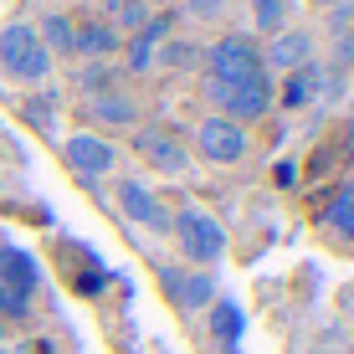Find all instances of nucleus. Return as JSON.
Masks as SVG:
<instances>
[{"label":"nucleus","mask_w":354,"mask_h":354,"mask_svg":"<svg viewBox=\"0 0 354 354\" xmlns=\"http://www.w3.org/2000/svg\"><path fill=\"white\" fill-rule=\"evenodd\" d=\"M313 62V31L308 26H283L277 36H267L262 46V67L267 72H292Z\"/></svg>","instance_id":"obj_10"},{"label":"nucleus","mask_w":354,"mask_h":354,"mask_svg":"<svg viewBox=\"0 0 354 354\" xmlns=\"http://www.w3.org/2000/svg\"><path fill=\"white\" fill-rule=\"evenodd\" d=\"M185 10H190L195 21H216V16H221V10H226V0H190Z\"/></svg>","instance_id":"obj_26"},{"label":"nucleus","mask_w":354,"mask_h":354,"mask_svg":"<svg viewBox=\"0 0 354 354\" xmlns=\"http://www.w3.org/2000/svg\"><path fill=\"white\" fill-rule=\"evenodd\" d=\"M52 62H57V57L36 41L31 21H10V26H0V72H6V77L46 82V77H52Z\"/></svg>","instance_id":"obj_3"},{"label":"nucleus","mask_w":354,"mask_h":354,"mask_svg":"<svg viewBox=\"0 0 354 354\" xmlns=\"http://www.w3.org/2000/svg\"><path fill=\"white\" fill-rule=\"evenodd\" d=\"M77 88H82V97H97V93L118 88V67H113V62H88V67H77Z\"/></svg>","instance_id":"obj_22"},{"label":"nucleus","mask_w":354,"mask_h":354,"mask_svg":"<svg viewBox=\"0 0 354 354\" xmlns=\"http://www.w3.org/2000/svg\"><path fill=\"white\" fill-rule=\"evenodd\" d=\"M6 354H36V344H6Z\"/></svg>","instance_id":"obj_28"},{"label":"nucleus","mask_w":354,"mask_h":354,"mask_svg":"<svg viewBox=\"0 0 354 354\" xmlns=\"http://www.w3.org/2000/svg\"><path fill=\"white\" fill-rule=\"evenodd\" d=\"M113 201H118V211L129 216L133 226H144V231H169V211L160 205V195H154L144 180H118L113 185Z\"/></svg>","instance_id":"obj_9"},{"label":"nucleus","mask_w":354,"mask_h":354,"mask_svg":"<svg viewBox=\"0 0 354 354\" xmlns=\"http://www.w3.org/2000/svg\"><path fill=\"white\" fill-rule=\"evenodd\" d=\"M241 328H247V313H241L231 298H216L211 303V339H221L226 349H236L241 344Z\"/></svg>","instance_id":"obj_16"},{"label":"nucleus","mask_w":354,"mask_h":354,"mask_svg":"<svg viewBox=\"0 0 354 354\" xmlns=\"http://www.w3.org/2000/svg\"><path fill=\"white\" fill-rule=\"evenodd\" d=\"M344 88H349V82H344V67H319V93H313V97H324V103H339V97H344Z\"/></svg>","instance_id":"obj_25"},{"label":"nucleus","mask_w":354,"mask_h":354,"mask_svg":"<svg viewBox=\"0 0 354 354\" xmlns=\"http://www.w3.org/2000/svg\"><path fill=\"white\" fill-rule=\"evenodd\" d=\"M201 62H205V46H195V41H165L154 52V67H165V72H190Z\"/></svg>","instance_id":"obj_21"},{"label":"nucleus","mask_w":354,"mask_h":354,"mask_svg":"<svg viewBox=\"0 0 354 354\" xmlns=\"http://www.w3.org/2000/svg\"><path fill=\"white\" fill-rule=\"evenodd\" d=\"M247 149H252L247 129L231 124V118H221V113L201 118V129H195V154H201L205 165H241Z\"/></svg>","instance_id":"obj_5"},{"label":"nucleus","mask_w":354,"mask_h":354,"mask_svg":"<svg viewBox=\"0 0 354 354\" xmlns=\"http://www.w3.org/2000/svg\"><path fill=\"white\" fill-rule=\"evenodd\" d=\"M72 26H77L72 16H62V10H46V21L36 26V41H41L52 57H72Z\"/></svg>","instance_id":"obj_18"},{"label":"nucleus","mask_w":354,"mask_h":354,"mask_svg":"<svg viewBox=\"0 0 354 354\" xmlns=\"http://www.w3.org/2000/svg\"><path fill=\"white\" fill-rule=\"evenodd\" d=\"M133 154H139L144 165H154L160 175H185L190 169V149L180 144V133L165 129V124H139L133 129Z\"/></svg>","instance_id":"obj_7"},{"label":"nucleus","mask_w":354,"mask_h":354,"mask_svg":"<svg viewBox=\"0 0 354 354\" xmlns=\"http://www.w3.org/2000/svg\"><path fill=\"white\" fill-rule=\"evenodd\" d=\"M103 6H108V26H113L118 36H133V31H144V21H149L154 16V10H149V0H103Z\"/></svg>","instance_id":"obj_17"},{"label":"nucleus","mask_w":354,"mask_h":354,"mask_svg":"<svg viewBox=\"0 0 354 354\" xmlns=\"http://www.w3.org/2000/svg\"><path fill=\"white\" fill-rule=\"evenodd\" d=\"M252 72H262V46L252 41L247 31H231V36L205 46V77L241 82V77H252Z\"/></svg>","instance_id":"obj_4"},{"label":"nucleus","mask_w":354,"mask_h":354,"mask_svg":"<svg viewBox=\"0 0 354 354\" xmlns=\"http://www.w3.org/2000/svg\"><path fill=\"white\" fill-rule=\"evenodd\" d=\"M283 26H292V0H252V31L277 36Z\"/></svg>","instance_id":"obj_19"},{"label":"nucleus","mask_w":354,"mask_h":354,"mask_svg":"<svg viewBox=\"0 0 354 354\" xmlns=\"http://www.w3.org/2000/svg\"><path fill=\"white\" fill-rule=\"evenodd\" d=\"M26 319H31V292L0 283V324H26Z\"/></svg>","instance_id":"obj_24"},{"label":"nucleus","mask_w":354,"mask_h":354,"mask_svg":"<svg viewBox=\"0 0 354 354\" xmlns=\"http://www.w3.org/2000/svg\"><path fill=\"white\" fill-rule=\"evenodd\" d=\"M62 160L72 165V175H82V180L93 185V180L113 175V165H118V144H113V139H103V133L77 129V133H67V139H62Z\"/></svg>","instance_id":"obj_6"},{"label":"nucleus","mask_w":354,"mask_h":354,"mask_svg":"<svg viewBox=\"0 0 354 354\" xmlns=\"http://www.w3.org/2000/svg\"><path fill=\"white\" fill-rule=\"evenodd\" d=\"M313 93H319V62L292 67V72H283V82L272 88V108H283V113H303V108L313 103Z\"/></svg>","instance_id":"obj_14"},{"label":"nucleus","mask_w":354,"mask_h":354,"mask_svg":"<svg viewBox=\"0 0 354 354\" xmlns=\"http://www.w3.org/2000/svg\"><path fill=\"white\" fill-rule=\"evenodd\" d=\"M272 72H252V77H241V82H216V77H205V103L216 108L221 118H231V124H257V118L272 113Z\"/></svg>","instance_id":"obj_1"},{"label":"nucleus","mask_w":354,"mask_h":354,"mask_svg":"<svg viewBox=\"0 0 354 354\" xmlns=\"http://www.w3.org/2000/svg\"><path fill=\"white\" fill-rule=\"evenodd\" d=\"M0 354H6V349H0Z\"/></svg>","instance_id":"obj_32"},{"label":"nucleus","mask_w":354,"mask_h":354,"mask_svg":"<svg viewBox=\"0 0 354 354\" xmlns=\"http://www.w3.org/2000/svg\"><path fill=\"white\" fill-rule=\"evenodd\" d=\"M82 108H88V124H97V129H139V103H133L124 88L97 93Z\"/></svg>","instance_id":"obj_13"},{"label":"nucleus","mask_w":354,"mask_h":354,"mask_svg":"<svg viewBox=\"0 0 354 354\" xmlns=\"http://www.w3.org/2000/svg\"><path fill=\"white\" fill-rule=\"evenodd\" d=\"M169 231H175L180 241V257L190 267H205V272H216V262L226 257V226L216 221L211 211H201V205H185V211L169 216Z\"/></svg>","instance_id":"obj_2"},{"label":"nucleus","mask_w":354,"mask_h":354,"mask_svg":"<svg viewBox=\"0 0 354 354\" xmlns=\"http://www.w3.org/2000/svg\"><path fill=\"white\" fill-rule=\"evenodd\" d=\"M113 52H124V36L108 26L103 16H88L72 26V57H82V62H108Z\"/></svg>","instance_id":"obj_12"},{"label":"nucleus","mask_w":354,"mask_h":354,"mask_svg":"<svg viewBox=\"0 0 354 354\" xmlns=\"http://www.w3.org/2000/svg\"><path fill=\"white\" fill-rule=\"evenodd\" d=\"M169 26H175V16H149V21H144V31L124 36V67H118V72H133V77L154 72V52L169 41Z\"/></svg>","instance_id":"obj_11"},{"label":"nucleus","mask_w":354,"mask_h":354,"mask_svg":"<svg viewBox=\"0 0 354 354\" xmlns=\"http://www.w3.org/2000/svg\"><path fill=\"white\" fill-rule=\"evenodd\" d=\"M349 113H354V88H349Z\"/></svg>","instance_id":"obj_31"},{"label":"nucleus","mask_w":354,"mask_h":354,"mask_svg":"<svg viewBox=\"0 0 354 354\" xmlns=\"http://www.w3.org/2000/svg\"><path fill=\"white\" fill-rule=\"evenodd\" d=\"M324 221H328V231H334V236H344L349 247H354V185H339V190H334Z\"/></svg>","instance_id":"obj_20"},{"label":"nucleus","mask_w":354,"mask_h":354,"mask_svg":"<svg viewBox=\"0 0 354 354\" xmlns=\"http://www.w3.org/2000/svg\"><path fill=\"white\" fill-rule=\"evenodd\" d=\"M0 349H6V324H0Z\"/></svg>","instance_id":"obj_29"},{"label":"nucleus","mask_w":354,"mask_h":354,"mask_svg":"<svg viewBox=\"0 0 354 354\" xmlns=\"http://www.w3.org/2000/svg\"><path fill=\"white\" fill-rule=\"evenodd\" d=\"M21 113H26V124H31V129L52 133V129H57V93L46 88V93H36V97H26V103H21Z\"/></svg>","instance_id":"obj_23"},{"label":"nucleus","mask_w":354,"mask_h":354,"mask_svg":"<svg viewBox=\"0 0 354 354\" xmlns=\"http://www.w3.org/2000/svg\"><path fill=\"white\" fill-rule=\"evenodd\" d=\"M277 185H283V190H292V185H298V165H277Z\"/></svg>","instance_id":"obj_27"},{"label":"nucleus","mask_w":354,"mask_h":354,"mask_svg":"<svg viewBox=\"0 0 354 354\" xmlns=\"http://www.w3.org/2000/svg\"><path fill=\"white\" fill-rule=\"evenodd\" d=\"M0 283L21 288V292H36V283H41L36 257H31V252H21V247H10V241H0Z\"/></svg>","instance_id":"obj_15"},{"label":"nucleus","mask_w":354,"mask_h":354,"mask_svg":"<svg viewBox=\"0 0 354 354\" xmlns=\"http://www.w3.org/2000/svg\"><path fill=\"white\" fill-rule=\"evenodd\" d=\"M160 288L175 298L180 313H201L216 303V272L205 267H160Z\"/></svg>","instance_id":"obj_8"},{"label":"nucleus","mask_w":354,"mask_h":354,"mask_svg":"<svg viewBox=\"0 0 354 354\" xmlns=\"http://www.w3.org/2000/svg\"><path fill=\"white\" fill-rule=\"evenodd\" d=\"M319 6H344V0H319Z\"/></svg>","instance_id":"obj_30"}]
</instances>
